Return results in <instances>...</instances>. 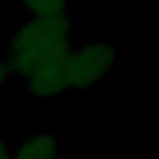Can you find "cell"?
Masks as SVG:
<instances>
[{
    "mask_svg": "<svg viewBox=\"0 0 159 159\" xmlns=\"http://www.w3.org/2000/svg\"><path fill=\"white\" fill-rule=\"evenodd\" d=\"M73 45L71 13L30 17L21 25L8 45V66L15 77L64 71Z\"/></svg>",
    "mask_w": 159,
    "mask_h": 159,
    "instance_id": "6da1fadb",
    "label": "cell"
},
{
    "mask_svg": "<svg viewBox=\"0 0 159 159\" xmlns=\"http://www.w3.org/2000/svg\"><path fill=\"white\" fill-rule=\"evenodd\" d=\"M120 62V52L111 41L90 39L71 45L66 60V73L69 90L84 92L112 73Z\"/></svg>",
    "mask_w": 159,
    "mask_h": 159,
    "instance_id": "7a4b0ae2",
    "label": "cell"
},
{
    "mask_svg": "<svg viewBox=\"0 0 159 159\" xmlns=\"http://www.w3.org/2000/svg\"><path fill=\"white\" fill-rule=\"evenodd\" d=\"M58 146L54 133H30L11 150L10 159H58Z\"/></svg>",
    "mask_w": 159,
    "mask_h": 159,
    "instance_id": "3957f363",
    "label": "cell"
},
{
    "mask_svg": "<svg viewBox=\"0 0 159 159\" xmlns=\"http://www.w3.org/2000/svg\"><path fill=\"white\" fill-rule=\"evenodd\" d=\"M30 17H51L71 13V0H17Z\"/></svg>",
    "mask_w": 159,
    "mask_h": 159,
    "instance_id": "277c9868",
    "label": "cell"
},
{
    "mask_svg": "<svg viewBox=\"0 0 159 159\" xmlns=\"http://www.w3.org/2000/svg\"><path fill=\"white\" fill-rule=\"evenodd\" d=\"M13 71L10 69V66L6 62H0V88H4L6 84H10L13 81Z\"/></svg>",
    "mask_w": 159,
    "mask_h": 159,
    "instance_id": "5b68a950",
    "label": "cell"
},
{
    "mask_svg": "<svg viewBox=\"0 0 159 159\" xmlns=\"http://www.w3.org/2000/svg\"><path fill=\"white\" fill-rule=\"evenodd\" d=\"M11 155V148L8 146V142L0 137V159H10Z\"/></svg>",
    "mask_w": 159,
    "mask_h": 159,
    "instance_id": "8992f818",
    "label": "cell"
}]
</instances>
